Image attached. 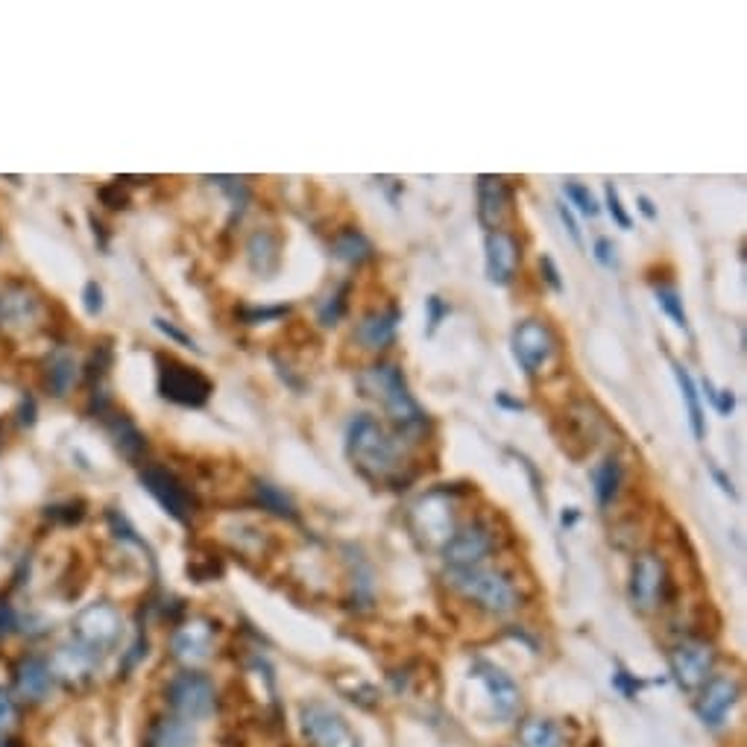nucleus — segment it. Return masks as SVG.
Listing matches in <instances>:
<instances>
[{
	"instance_id": "1",
	"label": "nucleus",
	"mask_w": 747,
	"mask_h": 747,
	"mask_svg": "<svg viewBox=\"0 0 747 747\" xmlns=\"http://www.w3.org/2000/svg\"><path fill=\"white\" fill-rule=\"evenodd\" d=\"M346 455L352 466L370 481H396L402 472V452L396 440L384 431V425L370 414H358L346 428Z\"/></svg>"
},
{
	"instance_id": "2",
	"label": "nucleus",
	"mask_w": 747,
	"mask_h": 747,
	"mask_svg": "<svg viewBox=\"0 0 747 747\" xmlns=\"http://www.w3.org/2000/svg\"><path fill=\"white\" fill-rule=\"evenodd\" d=\"M358 384H361V390L367 396H373V399L381 402L384 414L390 416V422L402 434L419 437L425 431L428 419H425V411L419 408V402L414 399L402 367H396V364H375V367L361 373Z\"/></svg>"
},
{
	"instance_id": "3",
	"label": "nucleus",
	"mask_w": 747,
	"mask_h": 747,
	"mask_svg": "<svg viewBox=\"0 0 747 747\" xmlns=\"http://www.w3.org/2000/svg\"><path fill=\"white\" fill-rule=\"evenodd\" d=\"M449 586L457 589L466 601H475L481 610L493 616H507L519 607V592L510 578L496 569H487L484 563L466 566V569H449Z\"/></svg>"
},
{
	"instance_id": "4",
	"label": "nucleus",
	"mask_w": 747,
	"mask_h": 747,
	"mask_svg": "<svg viewBox=\"0 0 747 747\" xmlns=\"http://www.w3.org/2000/svg\"><path fill=\"white\" fill-rule=\"evenodd\" d=\"M159 364V393L162 399L182 405V408H203L211 399V381L206 373H200L197 367H188L176 358H156Z\"/></svg>"
},
{
	"instance_id": "5",
	"label": "nucleus",
	"mask_w": 747,
	"mask_h": 747,
	"mask_svg": "<svg viewBox=\"0 0 747 747\" xmlns=\"http://www.w3.org/2000/svg\"><path fill=\"white\" fill-rule=\"evenodd\" d=\"M513 355L528 378H537L557 358V337L542 320H525L513 332Z\"/></svg>"
},
{
	"instance_id": "6",
	"label": "nucleus",
	"mask_w": 747,
	"mask_h": 747,
	"mask_svg": "<svg viewBox=\"0 0 747 747\" xmlns=\"http://www.w3.org/2000/svg\"><path fill=\"white\" fill-rule=\"evenodd\" d=\"M141 484L150 496L156 498L170 519H176L179 525H188L194 519V510H197V501L191 496V490L167 469V466H159V463H147L141 469Z\"/></svg>"
},
{
	"instance_id": "7",
	"label": "nucleus",
	"mask_w": 747,
	"mask_h": 747,
	"mask_svg": "<svg viewBox=\"0 0 747 747\" xmlns=\"http://www.w3.org/2000/svg\"><path fill=\"white\" fill-rule=\"evenodd\" d=\"M121 630H124L121 613L112 604L97 601V604H88L74 619V642H80L94 654H103L118 645Z\"/></svg>"
},
{
	"instance_id": "8",
	"label": "nucleus",
	"mask_w": 747,
	"mask_h": 747,
	"mask_svg": "<svg viewBox=\"0 0 747 747\" xmlns=\"http://www.w3.org/2000/svg\"><path fill=\"white\" fill-rule=\"evenodd\" d=\"M167 704L173 706V712L182 721H206L208 715L214 712V706H217L214 683L208 680L206 674L185 671L167 686Z\"/></svg>"
},
{
	"instance_id": "9",
	"label": "nucleus",
	"mask_w": 747,
	"mask_h": 747,
	"mask_svg": "<svg viewBox=\"0 0 747 747\" xmlns=\"http://www.w3.org/2000/svg\"><path fill=\"white\" fill-rule=\"evenodd\" d=\"M668 592V569L663 557L657 554H639L630 572V598L642 613L657 610Z\"/></svg>"
},
{
	"instance_id": "10",
	"label": "nucleus",
	"mask_w": 747,
	"mask_h": 747,
	"mask_svg": "<svg viewBox=\"0 0 747 747\" xmlns=\"http://www.w3.org/2000/svg\"><path fill=\"white\" fill-rule=\"evenodd\" d=\"M496 537L493 528L484 522H472L466 528H457L455 537L443 545V557L449 563V569H466V566H481L484 557L493 551Z\"/></svg>"
},
{
	"instance_id": "11",
	"label": "nucleus",
	"mask_w": 747,
	"mask_h": 747,
	"mask_svg": "<svg viewBox=\"0 0 747 747\" xmlns=\"http://www.w3.org/2000/svg\"><path fill=\"white\" fill-rule=\"evenodd\" d=\"M414 528L428 545H440V548L455 537V513H452V504L446 501V493L437 490V493H431V496L422 498L416 504Z\"/></svg>"
},
{
	"instance_id": "12",
	"label": "nucleus",
	"mask_w": 747,
	"mask_h": 747,
	"mask_svg": "<svg viewBox=\"0 0 747 747\" xmlns=\"http://www.w3.org/2000/svg\"><path fill=\"white\" fill-rule=\"evenodd\" d=\"M671 663V674L674 680L683 686V689H698L704 686L712 674V665H715V654L712 648L704 645V642H683L671 651L668 657Z\"/></svg>"
},
{
	"instance_id": "13",
	"label": "nucleus",
	"mask_w": 747,
	"mask_h": 747,
	"mask_svg": "<svg viewBox=\"0 0 747 747\" xmlns=\"http://www.w3.org/2000/svg\"><path fill=\"white\" fill-rule=\"evenodd\" d=\"M487 279L504 288L516 279L519 273V261H522V247L519 241L507 232V229H496V232H487Z\"/></svg>"
},
{
	"instance_id": "14",
	"label": "nucleus",
	"mask_w": 747,
	"mask_h": 747,
	"mask_svg": "<svg viewBox=\"0 0 747 747\" xmlns=\"http://www.w3.org/2000/svg\"><path fill=\"white\" fill-rule=\"evenodd\" d=\"M513 191L501 176H478V220L487 232H496L510 217Z\"/></svg>"
},
{
	"instance_id": "15",
	"label": "nucleus",
	"mask_w": 747,
	"mask_h": 747,
	"mask_svg": "<svg viewBox=\"0 0 747 747\" xmlns=\"http://www.w3.org/2000/svg\"><path fill=\"white\" fill-rule=\"evenodd\" d=\"M302 730L314 747H340L349 739L343 718L326 704H308L302 709Z\"/></svg>"
},
{
	"instance_id": "16",
	"label": "nucleus",
	"mask_w": 747,
	"mask_h": 747,
	"mask_svg": "<svg viewBox=\"0 0 747 747\" xmlns=\"http://www.w3.org/2000/svg\"><path fill=\"white\" fill-rule=\"evenodd\" d=\"M739 701V683L733 677H709L698 698V715L706 727H721Z\"/></svg>"
},
{
	"instance_id": "17",
	"label": "nucleus",
	"mask_w": 747,
	"mask_h": 747,
	"mask_svg": "<svg viewBox=\"0 0 747 747\" xmlns=\"http://www.w3.org/2000/svg\"><path fill=\"white\" fill-rule=\"evenodd\" d=\"M472 671H475V677L484 683L487 695L493 698V706H496L498 715H501V718H513V715L519 712V704H522L519 686L513 683V677H510L507 671H501L498 665L487 663V660H478Z\"/></svg>"
},
{
	"instance_id": "18",
	"label": "nucleus",
	"mask_w": 747,
	"mask_h": 747,
	"mask_svg": "<svg viewBox=\"0 0 747 747\" xmlns=\"http://www.w3.org/2000/svg\"><path fill=\"white\" fill-rule=\"evenodd\" d=\"M399 323H402V311H399L396 305H390V308H384V311H373V314H367V317L358 323L355 340H358L364 349H370V352L387 349V346L396 340Z\"/></svg>"
},
{
	"instance_id": "19",
	"label": "nucleus",
	"mask_w": 747,
	"mask_h": 747,
	"mask_svg": "<svg viewBox=\"0 0 747 747\" xmlns=\"http://www.w3.org/2000/svg\"><path fill=\"white\" fill-rule=\"evenodd\" d=\"M211 642H214V630H211V624L188 622V624H182V627L173 633L170 648H173V657H176V660H182V663H188V665H197V663H203V660H208V654H211Z\"/></svg>"
},
{
	"instance_id": "20",
	"label": "nucleus",
	"mask_w": 747,
	"mask_h": 747,
	"mask_svg": "<svg viewBox=\"0 0 747 747\" xmlns=\"http://www.w3.org/2000/svg\"><path fill=\"white\" fill-rule=\"evenodd\" d=\"M0 317L9 329H33L42 320V302L39 296L27 288H9L6 296L0 299Z\"/></svg>"
},
{
	"instance_id": "21",
	"label": "nucleus",
	"mask_w": 747,
	"mask_h": 747,
	"mask_svg": "<svg viewBox=\"0 0 747 747\" xmlns=\"http://www.w3.org/2000/svg\"><path fill=\"white\" fill-rule=\"evenodd\" d=\"M80 381V361L71 349L59 346L44 361V384L56 399H65Z\"/></svg>"
},
{
	"instance_id": "22",
	"label": "nucleus",
	"mask_w": 747,
	"mask_h": 747,
	"mask_svg": "<svg viewBox=\"0 0 747 747\" xmlns=\"http://www.w3.org/2000/svg\"><path fill=\"white\" fill-rule=\"evenodd\" d=\"M94 668H97V654L88 651L80 642L62 645L53 657V665H50L53 677H62L65 683H83L94 674Z\"/></svg>"
},
{
	"instance_id": "23",
	"label": "nucleus",
	"mask_w": 747,
	"mask_h": 747,
	"mask_svg": "<svg viewBox=\"0 0 747 747\" xmlns=\"http://www.w3.org/2000/svg\"><path fill=\"white\" fill-rule=\"evenodd\" d=\"M15 686H18L21 698L44 701L50 695V686H53V671L39 657H27V660H21L18 671H15Z\"/></svg>"
},
{
	"instance_id": "24",
	"label": "nucleus",
	"mask_w": 747,
	"mask_h": 747,
	"mask_svg": "<svg viewBox=\"0 0 747 747\" xmlns=\"http://www.w3.org/2000/svg\"><path fill=\"white\" fill-rule=\"evenodd\" d=\"M106 431L115 443V449L129 460V463H141V457L147 455V437L144 431L129 419L126 414H115L106 422Z\"/></svg>"
},
{
	"instance_id": "25",
	"label": "nucleus",
	"mask_w": 747,
	"mask_h": 747,
	"mask_svg": "<svg viewBox=\"0 0 747 747\" xmlns=\"http://www.w3.org/2000/svg\"><path fill=\"white\" fill-rule=\"evenodd\" d=\"M197 733L191 727V721L182 718H162L156 721V727L150 730L147 747H194Z\"/></svg>"
},
{
	"instance_id": "26",
	"label": "nucleus",
	"mask_w": 747,
	"mask_h": 747,
	"mask_svg": "<svg viewBox=\"0 0 747 747\" xmlns=\"http://www.w3.org/2000/svg\"><path fill=\"white\" fill-rule=\"evenodd\" d=\"M674 378H677V387L683 393V402L689 408V425H692V434L695 440H704L706 437V419H704V408H701V393H698V384L692 373L683 367V364H674Z\"/></svg>"
},
{
	"instance_id": "27",
	"label": "nucleus",
	"mask_w": 747,
	"mask_h": 747,
	"mask_svg": "<svg viewBox=\"0 0 747 747\" xmlns=\"http://www.w3.org/2000/svg\"><path fill=\"white\" fill-rule=\"evenodd\" d=\"M332 252L337 261H346V264H364L373 258V244L364 232L358 229H340L334 235L332 241Z\"/></svg>"
},
{
	"instance_id": "28",
	"label": "nucleus",
	"mask_w": 747,
	"mask_h": 747,
	"mask_svg": "<svg viewBox=\"0 0 747 747\" xmlns=\"http://www.w3.org/2000/svg\"><path fill=\"white\" fill-rule=\"evenodd\" d=\"M247 258L255 273L267 276L279 267V241L267 229H258L247 244Z\"/></svg>"
},
{
	"instance_id": "29",
	"label": "nucleus",
	"mask_w": 747,
	"mask_h": 747,
	"mask_svg": "<svg viewBox=\"0 0 747 747\" xmlns=\"http://www.w3.org/2000/svg\"><path fill=\"white\" fill-rule=\"evenodd\" d=\"M592 487H595V498H598L601 507H610L616 501L619 487H622V463H619V457H607L592 469Z\"/></svg>"
},
{
	"instance_id": "30",
	"label": "nucleus",
	"mask_w": 747,
	"mask_h": 747,
	"mask_svg": "<svg viewBox=\"0 0 747 747\" xmlns=\"http://www.w3.org/2000/svg\"><path fill=\"white\" fill-rule=\"evenodd\" d=\"M519 739H522V747H560L563 745V736H560V727L554 721H545V718H531L522 724L519 730Z\"/></svg>"
},
{
	"instance_id": "31",
	"label": "nucleus",
	"mask_w": 747,
	"mask_h": 747,
	"mask_svg": "<svg viewBox=\"0 0 747 747\" xmlns=\"http://www.w3.org/2000/svg\"><path fill=\"white\" fill-rule=\"evenodd\" d=\"M255 501L261 504V510H270L276 516H285V519H296V507H293L291 496L267 481H258L255 484Z\"/></svg>"
},
{
	"instance_id": "32",
	"label": "nucleus",
	"mask_w": 747,
	"mask_h": 747,
	"mask_svg": "<svg viewBox=\"0 0 747 747\" xmlns=\"http://www.w3.org/2000/svg\"><path fill=\"white\" fill-rule=\"evenodd\" d=\"M349 282H343L340 288L334 293H329L323 302H320V308H317V317H320V323L323 326H334L343 314H346V305H349Z\"/></svg>"
},
{
	"instance_id": "33",
	"label": "nucleus",
	"mask_w": 747,
	"mask_h": 747,
	"mask_svg": "<svg viewBox=\"0 0 747 747\" xmlns=\"http://www.w3.org/2000/svg\"><path fill=\"white\" fill-rule=\"evenodd\" d=\"M657 305L663 308L665 314L671 317V323L683 332H689V314L683 308V299L674 288H657Z\"/></svg>"
},
{
	"instance_id": "34",
	"label": "nucleus",
	"mask_w": 747,
	"mask_h": 747,
	"mask_svg": "<svg viewBox=\"0 0 747 747\" xmlns=\"http://www.w3.org/2000/svg\"><path fill=\"white\" fill-rule=\"evenodd\" d=\"M566 197L578 206V211L581 214H586V217H595L601 208H598V203H595V197H592V191L586 188V185H581V182H566Z\"/></svg>"
},
{
	"instance_id": "35",
	"label": "nucleus",
	"mask_w": 747,
	"mask_h": 747,
	"mask_svg": "<svg viewBox=\"0 0 747 747\" xmlns=\"http://www.w3.org/2000/svg\"><path fill=\"white\" fill-rule=\"evenodd\" d=\"M425 311H428V334H434L440 329V323L449 317V302L443 299V296H428L425 299Z\"/></svg>"
},
{
	"instance_id": "36",
	"label": "nucleus",
	"mask_w": 747,
	"mask_h": 747,
	"mask_svg": "<svg viewBox=\"0 0 747 747\" xmlns=\"http://www.w3.org/2000/svg\"><path fill=\"white\" fill-rule=\"evenodd\" d=\"M704 390H706V396H709V402L715 405V411H718V414L721 416L733 414V408H736V396H733V390H715L709 378L704 381Z\"/></svg>"
},
{
	"instance_id": "37",
	"label": "nucleus",
	"mask_w": 747,
	"mask_h": 747,
	"mask_svg": "<svg viewBox=\"0 0 747 747\" xmlns=\"http://www.w3.org/2000/svg\"><path fill=\"white\" fill-rule=\"evenodd\" d=\"M604 203H607V208H610L613 220H616L622 229H630V214L624 211L622 197H619V191H616V185H613V182H607V185H604Z\"/></svg>"
},
{
	"instance_id": "38",
	"label": "nucleus",
	"mask_w": 747,
	"mask_h": 747,
	"mask_svg": "<svg viewBox=\"0 0 747 747\" xmlns=\"http://www.w3.org/2000/svg\"><path fill=\"white\" fill-rule=\"evenodd\" d=\"M288 314V305H273V308H244L241 317L244 323L255 326V323H267V320H282Z\"/></svg>"
},
{
	"instance_id": "39",
	"label": "nucleus",
	"mask_w": 747,
	"mask_h": 747,
	"mask_svg": "<svg viewBox=\"0 0 747 747\" xmlns=\"http://www.w3.org/2000/svg\"><path fill=\"white\" fill-rule=\"evenodd\" d=\"M153 326L159 329V332L165 334L167 340H173V343H179V346H188V349H200L197 343H194V337L191 334H185L179 326H173L170 320H165V317H156L153 320Z\"/></svg>"
},
{
	"instance_id": "40",
	"label": "nucleus",
	"mask_w": 747,
	"mask_h": 747,
	"mask_svg": "<svg viewBox=\"0 0 747 747\" xmlns=\"http://www.w3.org/2000/svg\"><path fill=\"white\" fill-rule=\"evenodd\" d=\"M83 305L85 314H91V317H97V314L103 311V288H100L97 282H85Z\"/></svg>"
},
{
	"instance_id": "41",
	"label": "nucleus",
	"mask_w": 747,
	"mask_h": 747,
	"mask_svg": "<svg viewBox=\"0 0 747 747\" xmlns=\"http://www.w3.org/2000/svg\"><path fill=\"white\" fill-rule=\"evenodd\" d=\"M100 200H103V206H109V208H126L129 197L121 191V179H115V182L103 185V188H100Z\"/></svg>"
},
{
	"instance_id": "42",
	"label": "nucleus",
	"mask_w": 747,
	"mask_h": 747,
	"mask_svg": "<svg viewBox=\"0 0 747 747\" xmlns=\"http://www.w3.org/2000/svg\"><path fill=\"white\" fill-rule=\"evenodd\" d=\"M540 270H542V279L548 282V288H551L554 293H563V279H560V270H557V264H554V258H551V255H542Z\"/></svg>"
},
{
	"instance_id": "43",
	"label": "nucleus",
	"mask_w": 747,
	"mask_h": 747,
	"mask_svg": "<svg viewBox=\"0 0 747 747\" xmlns=\"http://www.w3.org/2000/svg\"><path fill=\"white\" fill-rule=\"evenodd\" d=\"M50 519H62V522H80L83 519V504H62V507H47Z\"/></svg>"
},
{
	"instance_id": "44",
	"label": "nucleus",
	"mask_w": 747,
	"mask_h": 747,
	"mask_svg": "<svg viewBox=\"0 0 747 747\" xmlns=\"http://www.w3.org/2000/svg\"><path fill=\"white\" fill-rule=\"evenodd\" d=\"M557 211H560V220H563V226H566V232L572 235V241L578 244V247H583V235H581V226H578V220H575V214H572V208L566 206V203H560L557 206Z\"/></svg>"
},
{
	"instance_id": "45",
	"label": "nucleus",
	"mask_w": 747,
	"mask_h": 747,
	"mask_svg": "<svg viewBox=\"0 0 747 747\" xmlns=\"http://www.w3.org/2000/svg\"><path fill=\"white\" fill-rule=\"evenodd\" d=\"M595 258H598V264H604V267H616V247H613L610 238H598V241H595Z\"/></svg>"
},
{
	"instance_id": "46",
	"label": "nucleus",
	"mask_w": 747,
	"mask_h": 747,
	"mask_svg": "<svg viewBox=\"0 0 747 747\" xmlns=\"http://www.w3.org/2000/svg\"><path fill=\"white\" fill-rule=\"evenodd\" d=\"M109 361H112V349L109 346H100L97 352H94V358H91V367H88V378H100V375L106 373V367H109Z\"/></svg>"
},
{
	"instance_id": "47",
	"label": "nucleus",
	"mask_w": 747,
	"mask_h": 747,
	"mask_svg": "<svg viewBox=\"0 0 747 747\" xmlns=\"http://www.w3.org/2000/svg\"><path fill=\"white\" fill-rule=\"evenodd\" d=\"M15 721V704H12V698H9V692L6 689H0V733L3 730H9V724Z\"/></svg>"
},
{
	"instance_id": "48",
	"label": "nucleus",
	"mask_w": 747,
	"mask_h": 747,
	"mask_svg": "<svg viewBox=\"0 0 747 747\" xmlns=\"http://www.w3.org/2000/svg\"><path fill=\"white\" fill-rule=\"evenodd\" d=\"M15 613L9 604H0V633H12L15 630Z\"/></svg>"
},
{
	"instance_id": "49",
	"label": "nucleus",
	"mask_w": 747,
	"mask_h": 747,
	"mask_svg": "<svg viewBox=\"0 0 747 747\" xmlns=\"http://www.w3.org/2000/svg\"><path fill=\"white\" fill-rule=\"evenodd\" d=\"M36 422V402H33V396H27L24 402H21V425H33Z\"/></svg>"
},
{
	"instance_id": "50",
	"label": "nucleus",
	"mask_w": 747,
	"mask_h": 747,
	"mask_svg": "<svg viewBox=\"0 0 747 747\" xmlns=\"http://www.w3.org/2000/svg\"><path fill=\"white\" fill-rule=\"evenodd\" d=\"M712 478L718 481V487H721V490H724L727 496L736 498V490H733V481H730V478H727V475H724V472H721L718 466H712Z\"/></svg>"
},
{
	"instance_id": "51",
	"label": "nucleus",
	"mask_w": 747,
	"mask_h": 747,
	"mask_svg": "<svg viewBox=\"0 0 747 747\" xmlns=\"http://www.w3.org/2000/svg\"><path fill=\"white\" fill-rule=\"evenodd\" d=\"M639 211H642L648 220H657V208L651 203V197H645V194H639Z\"/></svg>"
},
{
	"instance_id": "52",
	"label": "nucleus",
	"mask_w": 747,
	"mask_h": 747,
	"mask_svg": "<svg viewBox=\"0 0 747 747\" xmlns=\"http://www.w3.org/2000/svg\"><path fill=\"white\" fill-rule=\"evenodd\" d=\"M496 402H498V405H501V408H510V411H522V408H525L522 402L510 399L507 393H496Z\"/></svg>"
},
{
	"instance_id": "53",
	"label": "nucleus",
	"mask_w": 747,
	"mask_h": 747,
	"mask_svg": "<svg viewBox=\"0 0 747 747\" xmlns=\"http://www.w3.org/2000/svg\"><path fill=\"white\" fill-rule=\"evenodd\" d=\"M575 519H578V510L569 507V513H563V525H575Z\"/></svg>"
},
{
	"instance_id": "54",
	"label": "nucleus",
	"mask_w": 747,
	"mask_h": 747,
	"mask_svg": "<svg viewBox=\"0 0 747 747\" xmlns=\"http://www.w3.org/2000/svg\"><path fill=\"white\" fill-rule=\"evenodd\" d=\"M0 747H6V745H0Z\"/></svg>"
}]
</instances>
